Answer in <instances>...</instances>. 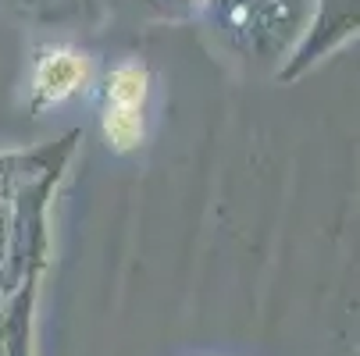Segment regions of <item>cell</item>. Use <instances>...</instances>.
Returning <instances> with one entry per match:
<instances>
[{
	"mask_svg": "<svg viewBox=\"0 0 360 356\" xmlns=\"http://www.w3.org/2000/svg\"><path fill=\"white\" fill-rule=\"evenodd\" d=\"M86 79V65L75 58V54H50L43 65H39V93L43 96H54V100H61V96H68L79 82Z\"/></svg>",
	"mask_w": 360,
	"mask_h": 356,
	"instance_id": "cell-1",
	"label": "cell"
},
{
	"mask_svg": "<svg viewBox=\"0 0 360 356\" xmlns=\"http://www.w3.org/2000/svg\"><path fill=\"white\" fill-rule=\"evenodd\" d=\"M143 96H146V72L143 68H122V72H115V79H111V100H115V107L139 111Z\"/></svg>",
	"mask_w": 360,
	"mask_h": 356,
	"instance_id": "cell-2",
	"label": "cell"
},
{
	"mask_svg": "<svg viewBox=\"0 0 360 356\" xmlns=\"http://www.w3.org/2000/svg\"><path fill=\"white\" fill-rule=\"evenodd\" d=\"M104 128H108V136H111V143H115L118 150L136 146V143H139V136H143L139 111H129V107H111V111H108Z\"/></svg>",
	"mask_w": 360,
	"mask_h": 356,
	"instance_id": "cell-3",
	"label": "cell"
}]
</instances>
